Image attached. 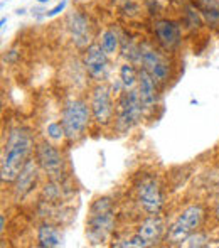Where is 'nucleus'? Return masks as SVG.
<instances>
[{"instance_id": "393cba45", "label": "nucleus", "mask_w": 219, "mask_h": 248, "mask_svg": "<svg viewBox=\"0 0 219 248\" xmlns=\"http://www.w3.org/2000/svg\"><path fill=\"white\" fill-rule=\"evenodd\" d=\"M3 230H5V216H0V232L3 233Z\"/></svg>"}, {"instance_id": "2eb2a0df", "label": "nucleus", "mask_w": 219, "mask_h": 248, "mask_svg": "<svg viewBox=\"0 0 219 248\" xmlns=\"http://www.w3.org/2000/svg\"><path fill=\"white\" fill-rule=\"evenodd\" d=\"M164 232H165L164 219L159 218V216H152V218H147L140 225V228H138V235H140L142 238L147 240L148 245L159 242V240L162 238V235H164Z\"/></svg>"}, {"instance_id": "f3484780", "label": "nucleus", "mask_w": 219, "mask_h": 248, "mask_svg": "<svg viewBox=\"0 0 219 248\" xmlns=\"http://www.w3.org/2000/svg\"><path fill=\"white\" fill-rule=\"evenodd\" d=\"M201 12L206 17V20L211 26H218L219 24V2L218 0H203L201 5Z\"/></svg>"}, {"instance_id": "f03ea898", "label": "nucleus", "mask_w": 219, "mask_h": 248, "mask_svg": "<svg viewBox=\"0 0 219 248\" xmlns=\"http://www.w3.org/2000/svg\"><path fill=\"white\" fill-rule=\"evenodd\" d=\"M115 226L113 204L110 198H98L93 202L89 209L88 225H86V235L91 243H103Z\"/></svg>"}, {"instance_id": "1a4fd4ad", "label": "nucleus", "mask_w": 219, "mask_h": 248, "mask_svg": "<svg viewBox=\"0 0 219 248\" xmlns=\"http://www.w3.org/2000/svg\"><path fill=\"white\" fill-rule=\"evenodd\" d=\"M68 29L73 37V43L78 47H86L91 43V32H89V22L81 12L74 10L68 16Z\"/></svg>"}, {"instance_id": "6ab92c4d", "label": "nucleus", "mask_w": 219, "mask_h": 248, "mask_svg": "<svg viewBox=\"0 0 219 248\" xmlns=\"http://www.w3.org/2000/svg\"><path fill=\"white\" fill-rule=\"evenodd\" d=\"M120 78L121 83H123L125 90H131L133 85L137 83V73H135L133 66L131 64H123L120 68Z\"/></svg>"}, {"instance_id": "dca6fc26", "label": "nucleus", "mask_w": 219, "mask_h": 248, "mask_svg": "<svg viewBox=\"0 0 219 248\" xmlns=\"http://www.w3.org/2000/svg\"><path fill=\"white\" fill-rule=\"evenodd\" d=\"M39 245L46 248H54L61 245V238H59L58 230L53 225H43L39 228Z\"/></svg>"}, {"instance_id": "9b49d317", "label": "nucleus", "mask_w": 219, "mask_h": 248, "mask_svg": "<svg viewBox=\"0 0 219 248\" xmlns=\"http://www.w3.org/2000/svg\"><path fill=\"white\" fill-rule=\"evenodd\" d=\"M154 31L157 39L165 49H172L180 43V27L177 22L169 19H161L154 24Z\"/></svg>"}, {"instance_id": "f8f14e48", "label": "nucleus", "mask_w": 219, "mask_h": 248, "mask_svg": "<svg viewBox=\"0 0 219 248\" xmlns=\"http://www.w3.org/2000/svg\"><path fill=\"white\" fill-rule=\"evenodd\" d=\"M140 61L144 64V68L154 76L155 81H165L169 78V64L165 62V59L162 58L159 52L155 51H144L140 52Z\"/></svg>"}, {"instance_id": "412c9836", "label": "nucleus", "mask_w": 219, "mask_h": 248, "mask_svg": "<svg viewBox=\"0 0 219 248\" xmlns=\"http://www.w3.org/2000/svg\"><path fill=\"white\" fill-rule=\"evenodd\" d=\"M47 135H49L53 140H61V139L66 135L62 124H49L47 125Z\"/></svg>"}, {"instance_id": "6e6552de", "label": "nucleus", "mask_w": 219, "mask_h": 248, "mask_svg": "<svg viewBox=\"0 0 219 248\" xmlns=\"http://www.w3.org/2000/svg\"><path fill=\"white\" fill-rule=\"evenodd\" d=\"M37 159L44 170L51 176V179H56L62 172V157L53 145L47 142H41L37 145Z\"/></svg>"}, {"instance_id": "423d86ee", "label": "nucleus", "mask_w": 219, "mask_h": 248, "mask_svg": "<svg viewBox=\"0 0 219 248\" xmlns=\"http://www.w3.org/2000/svg\"><path fill=\"white\" fill-rule=\"evenodd\" d=\"M137 196H138V202H140V206L147 213L157 215V213L161 211L164 198H162L161 186H159V183L154 179V177L147 176L138 183Z\"/></svg>"}, {"instance_id": "9d476101", "label": "nucleus", "mask_w": 219, "mask_h": 248, "mask_svg": "<svg viewBox=\"0 0 219 248\" xmlns=\"http://www.w3.org/2000/svg\"><path fill=\"white\" fill-rule=\"evenodd\" d=\"M106 56L108 54L105 52V49L102 46H98V44H91L86 49L85 66L93 78L102 79L105 76L106 69H108V58Z\"/></svg>"}, {"instance_id": "cd10ccee", "label": "nucleus", "mask_w": 219, "mask_h": 248, "mask_svg": "<svg viewBox=\"0 0 219 248\" xmlns=\"http://www.w3.org/2000/svg\"><path fill=\"white\" fill-rule=\"evenodd\" d=\"M37 2H41V3H44V2H47V0H37Z\"/></svg>"}, {"instance_id": "4be33fe9", "label": "nucleus", "mask_w": 219, "mask_h": 248, "mask_svg": "<svg viewBox=\"0 0 219 248\" xmlns=\"http://www.w3.org/2000/svg\"><path fill=\"white\" fill-rule=\"evenodd\" d=\"M117 247H137V248H142V247H148V242L145 238H142V236L137 233L133 238L127 240L125 243H117Z\"/></svg>"}, {"instance_id": "4468645a", "label": "nucleus", "mask_w": 219, "mask_h": 248, "mask_svg": "<svg viewBox=\"0 0 219 248\" xmlns=\"http://www.w3.org/2000/svg\"><path fill=\"white\" fill-rule=\"evenodd\" d=\"M138 95L145 108H152L157 101V90H155V79L147 69H140L138 73Z\"/></svg>"}, {"instance_id": "ddd939ff", "label": "nucleus", "mask_w": 219, "mask_h": 248, "mask_svg": "<svg viewBox=\"0 0 219 248\" xmlns=\"http://www.w3.org/2000/svg\"><path fill=\"white\" fill-rule=\"evenodd\" d=\"M36 172H37L36 164H34L32 160H27L26 166L22 167V170H20L19 176H17V179H15L17 183H15V187H14V194H15L17 201L22 199L34 187L36 177H37Z\"/></svg>"}, {"instance_id": "f257e3e1", "label": "nucleus", "mask_w": 219, "mask_h": 248, "mask_svg": "<svg viewBox=\"0 0 219 248\" xmlns=\"http://www.w3.org/2000/svg\"><path fill=\"white\" fill-rule=\"evenodd\" d=\"M32 150V137L26 128H14L9 134L5 149L2 154V166H0V174H2L3 183H12L17 179L22 167L26 166L27 157Z\"/></svg>"}, {"instance_id": "b1692460", "label": "nucleus", "mask_w": 219, "mask_h": 248, "mask_svg": "<svg viewBox=\"0 0 219 248\" xmlns=\"http://www.w3.org/2000/svg\"><path fill=\"white\" fill-rule=\"evenodd\" d=\"M66 9V0H62L61 3H58L56 7H53L51 10H47L46 12V17H54V16H58L59 12H62V10Z\"/></svg>"}, {"instance_id": "7ed1b4c3", "label": "nucleus", "mask_w": 219, "mask_h": 248, "mask_svg": "<svg viewBox=\"0 0 219 248\" xmlns=\"http://www.w3.org/2000/svg\"><path fill=\"white\" fill-rule=\"evenodd\" d=\"M89 122V110L85 101H69L62 110V127L69 140H78L85 134Z\"/></svg>"}, {"instance_id": "5701e85b", "label": "nucleus", "mask_w": 219, "mask_h": 248, "mask_svg": "<svg viewBox=\"0 0 219 248\" xmlns=\"http://www.w3.org/2000/svg\"><path fill=\"white\" fill-rule=\"evenodd\" d=\"M186 17H187V26H189L190 29H194V27L199 26L201 19H199V14H197V10H194V9H187Z\"/></svg>"}, {"instance_id": "aec40b11", "label": "nucleus", "mask_w": 219, "mask_h": 248, "mask_svg": "<svg viewBox=\"0 0 219 248\" xmlns=\"http://www.w3.org/2000/svg\"><path fill=\"white\" fill-rule=\"evenodd\" d=\"M206 242H207L206 235L194 232V233H190V235L187 236V238L184 240L180 245H182V247H189V248H192V247H204V245H206Z\"/></svg>"}, {"instance_id": "0eeeda50", "label": "nucleus", "mask_w": 219, "mask_h": 248, "mask_svg": "<svg viewBox=\"0 0 219 248\" xmlns=\"http://www.w3.org/2000/svg\"><path fill=\"white\" fill-rule=\"evenodd\" d=\"M91 111L95 120L100 125H108L111 117H113V107H111L110 100V92L106 86H96L93 92V100H91Z\"/></svg>"}, {"instance_id": "a878e982", "label": "nucleus", "mask_w": 219, "mask_h": 248, "mask_svg": "<svg viewBox=\"0 0 219 248\" xmlns=\"http://www.w3.org/2000/svg\"><path fill=\"white\" fill-rule=\"evenodd\" d=\"M216 218H218V221H219V202H218V206H216Z\"/></svg>"}, {"instance_id": "a211bd4d", "label": "nucleus", "mask_w": 219, "mask_h": 248, "mask_svg": "<svg viewBox=\"0 0 219 248\" xmlns=\"http://www.w3.org/2000/svg\"><path fill=\"white\" fill-rule=\"evenodd\" d=\"M100 46L105 49L106 54H113L118 49V34L115 31H105L102 34V44Z\"/></svg>"}, {"instance_id": "39448f33", "label": "nucleus", "mask_w": 219, "mask_h": 248, "mask_svg": "<svg viewBox=\"0 0 219 248\" xmlns=\"http://www.w3.org/2000/svg\"><path fill=\"white\" fill-rule=\"evenodd\" d=\"M142 110H144V103H142L138 92L130 90L128 93H125L120 98V101H118L117 108L118 128L120 130H130L142 118Z\"/></svg>"}, {"instance_id": "20e7f679", "label": "nucleus", "mask_w": 219, "mask_h": 248, "mask_svg": "<svg viewBox=\"0 0 219 248\" xmlns=\"http://www.w3.org/2000/svg\"><path fill=\"white\" fill-rule=\"evenodd\" d=\"M204 219V209L199 204H194L186 208L180 216L175 219L169 230V240L172 243H182L190 233H194L201 226Z\"/></svg>"}, {"instance_id": "bb28decb", "label": "nucleus", "mask_w": 219, "mask_h": 248, "mask_svg": "<svg viewBox=\"0 0 219 248\" xmlns=\"http://www.w3.org/2000/svg\"><path fill=\"white\" fill-rule=\"evenodd\" d=\"M5 22H7V19H5V17H2V20H0V24H2V27L5 26Z\"/></svg>"}]
</instances>
